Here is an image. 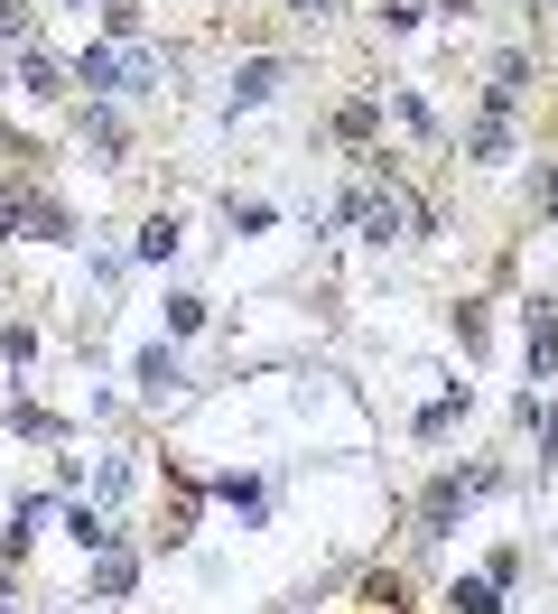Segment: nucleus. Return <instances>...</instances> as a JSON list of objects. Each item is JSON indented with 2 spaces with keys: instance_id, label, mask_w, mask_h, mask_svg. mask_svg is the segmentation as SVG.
<instances>
[{
  "instance_id": "1",
  "label": "nucleus",
  "mask_w": 558,
  "mask_h": 614,
  "mask_svg": "<svg viewBox=\"0 0 558 614\" xmlns=\"http://www.w3.org/2000/svg\"><path fill=\"white\" fill-rule=\"evenodd\" d=\"M457 614H493V586H457Z\"/></svg>"
}]
</instances>
